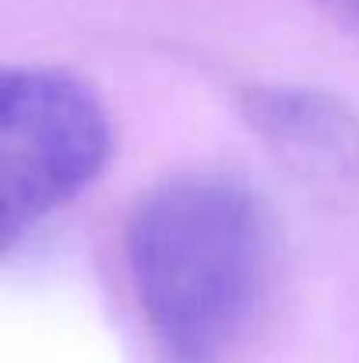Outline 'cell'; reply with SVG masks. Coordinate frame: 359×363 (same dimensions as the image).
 <instances>
[{"mask_svg":"<svg viewBox=\"0 0 359 363\" xmlns=\"http://www.w3.org/2000/svg\"><path fill=\"white\" fill-rule=\"evenodd\" d=\"M123 261L162 360L226 363L268 300L275 223L237 173H180L134 201Z\"/></svg>","mask_w":359,"mask_h":363,"instance_id":"cell-1","label":"cell"},{"mask_svg":"<svg viewBox=\"0 0 359 363\" xmlns=\"http://www.w3.org/2000/svg\"><path fill=\"white\" fill-rule=\"evenodd\" d=\"M113 152L99 92L74 71L18 64L0 74V243L14 250L35 226L96 184Z\"/></svg>","mask_w":359,"mask_h":363,"instance_id":"cell-2","label":"cell"},{"mask_svg":"<svg viewBox=\"0 0 359 363\" xmlns=\"http://www.w3.org/2000/svg\"><path fill=\"white\" fill-rule=\"evenodd\" d=\"M243 113L261 141L300 177L321 184L359 180V121L310 89H246Z\"/></svg>","mask_w":359,"mask_h":363,"instance_id":"cell-3","label":"cell"},{"mask_svg":"<svg viewBox=\"0 0 359 363\" xmlns=\"http://www.w3.org/2000/svg\"><path fill=\"white\" fill-rule=\"evenodd\" d=\"M314 4H321L331 18H338L346 28L359 35V0H314Z\"/></svg>","mask_w":359,"mask_h":363,"instance_id":"cell-4","label":"cell"}]
</instances>
